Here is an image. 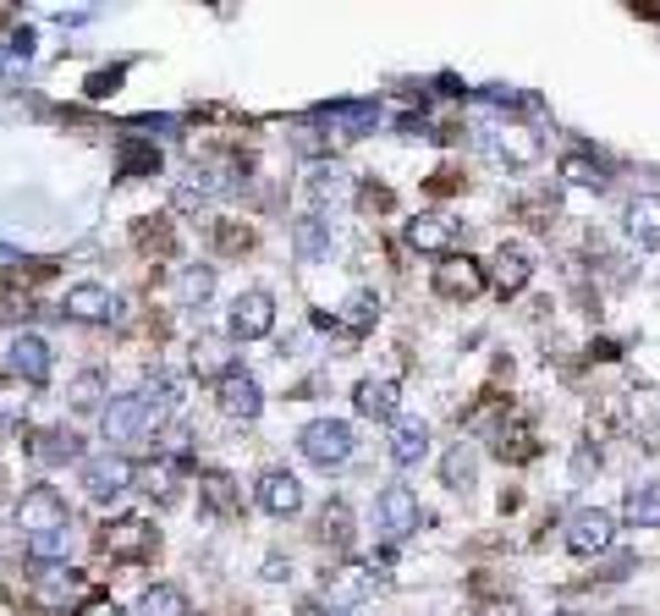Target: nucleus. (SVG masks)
Here are the masks:
<instances>
[{
  "instance_id": "obj_9",
  "label": "nucleus",
  "mask_w": 660,
  "mask_h": 616,
  "mask_svg": "<svg viewBox=\"0 0 660 616\" xmlns=\"http://www.w3.org/2000/svg\"><path fill=\"white\" fill-rule=\"evenodd\" d=\"M413 528H419V495H413L408 484L380 490V534H385V540H402V534H413Z\"/></svg>"
},
{
  "instance_id": "obj_14",
  "label": "nucleus",
  "mask_w": 660,
  "mask_h": 616,
  "mask_svg": "<svg viewBox=\"0 0 660 616\" xmlns=\"http://www.w3.org/2000/svg\"><path fill=\"white\" fill-rule=\"evenodd\" d=\"M259 501H265V512H270V517H292V512L303 506V484H298L292 473H281V468H276V473H265V479H259Z\"/></svg>"
},
{
  "instance_id": "obj_3",
  "label": "nucleus",
  "mask_w": 660,
  "mask_h": 616,
  "mask_svg": "<svg viewBox=\"0 0 660 616\" xmlns=\"http://www.w3.org/2000/svg\"><path fill=\"white\" fill-rule=\"evenodd\" d=\"M6 374L11 380H28V386H44L50 380V341L44 336H33V330H17L11 341H6Z\"/></svg>"
},
{
  "instance_id": "obj_8",
  "label": "nucleus",
  "mask_w": 660,
  "mask_h": 616,
  "mask_svg": "<svg viewBox=\"0 0 660 616\" xmlns=\"http://www.w3.org/2000/svg\"><path fill=\"white\" fill-rule=\"evenodd\" d=\"M215 408H220L226 419H237V424H243V419H259L265 391H259V380H254V374H237V369H231V374L220 380V391H215Z\"/></svg>"
},
{
  "instance_id": "obj_36",
  "label": "nucleus",
  "mask_w": 660,
  "mask_h": 616,
  "mask_svg": "<svg viewBox=\"0 0 660 616\" xmlns=\"http://www.w3.org/2000/svg\"><path fill=\"white\" fill-rule=\"evenodd\" d=\"M78 616H127V612H122L116 600H89V606H83Z\"/></svg>"
},
{
  "instance_id": "obj_27",
  "label": "nucleus",
  "mask_w": 660,
  "mask_h": 616,
  "mask_svg": "<svg viewBox=\"0 0 660 616\" xmlns=\"http://www.w3.org/2000/svg\"><path fill=\"white\" fill-rule=\"evenodd\" d=\"M474 468H479V462H474L468 446H452L446 462H441V473H446V484H452V490H474Z\"/></svg>"
},
{
  "instance_id": "obj_15",
  "label": "nucleus",
  "mask_w": 660,
  "mask_h": 616,
  "mask_svg": "<svg viewBox=\"0 0 660 616\" xmlns=\"http://www.w3.org/2000/svg\"><path fill=\"white\" fill-rule=\"evenodd\" d=\"M528 276H534V259L523 254V248H501L491 259V287L501 298H512V292H523L528 287Z\"/></svg>"
},
{
  "instance_id": "obj_4",
  "label": "nucleus",
  "mask_w": 660,
  "mask_h": 616,
  "mask_svg": "<svg viewBox=\"0 0 660 616\" xmlns=\"http://www.w3.org/2000/svg\"><path fill=\"white\" fill-rule=\"evenodd\" d=\"M611 540H617V517L611 512H600V506L573 512V523H567V551L573 556H600V551H611Z\"/></svg>"
},
{
  "instance_id": "obj_21",
  "label": "nucleus",
  "mask_w": 660,
  "mask_h": 616,
  "mask_svg": "<svg viewBox=\"0 0 660 616\" xmlns=\"http://www.w3.org/2000/svg\"><path fill=\"white\" fill-rule=\"evenodd\" d=\"M193 374L226 380V374H231V347H226V341H193Z\"/></svg>"
},
{
  "instance_id": "obj_22",
  "label": "nucleus",
  "mask_w": 660,
  "mask_h": 616,
  "mask_svg": "<svg viewBox=\"0 0 660 616\" xmlns=\"http://www.w3.org/2000/svg\"><path fill=\"white\" fill-rule=\"evenodd\" d=\"M182 612H187V595L176 584H149L138 595V616H182Z\"/></svg>"
},
{
  "instance_id": "obj_5",
  "label": "nucleus",
  "mask_w": 660,
  "mask_h": 616,
  "mask_svg": "<svg viewBox=\"0 0 660 616\" xmlns=\"http://www.w3.org/2000/svg\"><path fill=\"white\" fill-rule=\"evenodd\" d=\"M298 446H303V458L330 468V462H347L352 458V430L341 424V419H314L303 435H298Z\"/></svg>"
},
{
  "instance_id": "obj_33",
  "label": "nucleus",
  "mask_w": 660,
  "mask_h": 616,
  "mask_svg": "<svg viewBox=\"0 0 660 616\" xmlns=\"http://www.w3.org/2000/svg\"><path fill=\"white\" fill-rule=\"evenodd\" d=\"M100 402V374H78L72 380V408H94Z\"/></svg>"
},
{
  "instance_id": "obj_25",
  "label": "nucleus",
  "mask_w": 660,
  "mask_h": 616,
  "mask_svg": "<svg viewBox=\"0 0 660 616\" xmlns=\"http://www.w3.org/2000/svg\"><path fill=\"white\" fill-rule=\"evenodd\" d=\"M33 452H39L44 462H72L78 452H83V441H78L72 430H44V435L33 441Z\"/></svg>"
},
{
  "instance_id": "obj_7",
  "label": "nucleus",
  "mask_w": 660,
  "mask_h": 616,
  "mask_svg": "<svg viewBox=\"0 0 660 616\" xmlns=\"http://www.w3.org/2000/svg\"><path fill=\"white\" fill-rule=\"evenodd\" d=\"M133 462L122 458V452H105V458H89L83 462V490L94 495V501H111V495H122L127 484H133Z\"/></svg>"
},
{
  "instance_id": "obj_20",
  "label": "nucleus",
  "mask_w": 660,
  "mask_h": 616,
  "mask_svg": "<svg viewBox=\"0 0 660 616\" xmlns=\"http://www.w3.org/2000/svg\"><path fill=\"white\" fill-rule=\"evenodd\" d=\"M495 150L506 154L512 165H534V160H539V138H534L528 127H512V122H506V127H495Z\"/></svg>"
},
{
  "instance_id": "obj_26",
  "label": "nucleus",
  "mask_w": 660,
  "mask_h": 616,
  "mask_svg": "<svg viewBox=\"0 0 660 616\" xmlns=\"http://www.w3.org/2000/svg\"><path fill=\"white\" fill-rule=\"evenodd\" d=\"M209 292H215V270H209V265H187V270H182V304L204 308Z\"/></svg>"
},
{
  "instance_id": "obj_34",
  "label": "nucleus",
  "mask_w": 660,
  "mask_h": 616,
  "mask_svg": "<svg viewBox=\"0 0 660 616\" xmlns=\"http://www.w3.org/2000/svg\"><path fill=\"white\" fill-rule=\"evenodd\" d=\"M116 83H122V66H111V72H94V78H89V100H105V94H116Z\"/></svg>"
},
{
  "instance_id": "obj_31",
  "label": "nucleus",
  "mask_w": 660,
  "mask_h": 616,
  "mask_svg": "<svg viewBox=\"0 0 660 616\" xmlns=\"http://www.w3.org/2000/svg\"><path fill=\"white\" fill-rule=\"evenodd\" d=\"M326 540H330V545H347V540H352V517H347V506H341V501H330V506H326Z\"/></svg>"
},
{
  "instance_id": "obj_24",
  "label": "nucleus",
  "mask_w": 660,
  "mask_h": 616,
  "mask_svg": "<svg viewBox=\"0 0 660 616\" xmlns=\"http://www.w3.org/2000/svg\"><path fill=\"white\" fill-rule=\"evenodd\" d=\"M628 523L660 528V484H639V490H628Z\"/></svg>"
},
{
  "instance_id": "obj_13",
  "label": "nucleus",
  "mask_w": 660,
  "mask_h": 616,
  "mask_svg": "<svg viewBox=\"0 0 660 616\" xmlns=\"http://www.w3.org/2000/svg\"><path fill=\"white\" fill-rule=\"evenodd\" d=\"M198 495H204V506H209L220 523L243 517V490H237L231 473H198Z\"/></svg>"
},
{
  "instance_id": "obj_38",
  "label": "nucleus",
  "mask_w": 660,
  "mask_h": 616,
  "mask_svg": "<svg viewBox=\"0 0 660 616\" xmlns=\"http://www.w3.org/2000/svg\"><path fill=\"white\" fill-rule=\"evenodd\" d=\"M479 616H523V612H517V606H485Z\"/></svg>"
},
{
  "instance_id": "obj_37",
  "label": "nucleus",
  "mask_w": 660,
  "mask_h": 616,
  "mask_svg": "<svg viewBox=\"0 0 660 616\" xmlns=\"http://www.w3.org/2000/svg\"><path fill=\"white\" fill-rule=\"evenodd\" d=\"M287 573H292L287 556H270V562H265V578H287Z\"/></svg>"
},
{
  "instance_id": "obj_16",
  "label": "nucleus",
  "mask_w": 660,
  "mask_h": 616,
  "mask_svg": "<svg viewBox=\"0 0 660 616\" xmlns=\"http://www.w3.org/2000/svg\"><path fill=\"white\" fill-rule=\"evenodd\" d=\"M408 243L419 254H452L457 248V226L452 220H435V215H419V220H408Z\"/></svg>"
},
{
  "instance_id": "obj_2",
  "label": "nucleus",
  "mask_w": 660,
  "mask_h": 616,
  "mask_svg": "<svg viewBox=\"0 0 660 616\" xmlns=\"http://www.w3.org/2000/svg\"><path fill=\"white\" fill-rule=\"evenodd\" d=\"M17 523H22L28 540H39V534H66V501H61L50 484H33V490L17 501Z\"/></svg>"
},
{
  "instance_id": "obj_30",
  "label": "nucleus",
  "mask_w": 660,
  "mask_h": 616,
  "mask_svg": "<svg viewBox=\"0 0 660 616\" xmlns=\"http://www.w3.org/2000/svg\"><path fill=\"white\" fill-rule=\"evenodd\" d=\"M122 165H127V176H149V171H161V150H144V144H122Z\"/></svg>"
},
{
  "instance_id": "obj_39",
  "label": "nucleus",
  "mask_w": 660,
  "mask_h": 616,
  "mask_svg": "<svg viewBox=\"0 0 660 616\" xmlns=\"http://www.w3.org/2000/svg\"><path fill=\"white\" fill-rule=\"evenodd\" d=\"M298 616H326V606H303ZM336 616H347V612H336Z\"/></svg>"
},
{
  "instance_id": "obj_40",
  "label": "nucleus",
  "mask_w": 660,
  "mask_h": 616,
  "mask_svg": "<svg viewBox=\"0 0 660 616\" xmlns=\"http://www.w3.org/2000/svg\"><path fill=\"white\" fill-rule=\"evenodd\" d=\"M556 616H573V612H556Z\"/></svg>"
},
{
  "instance_id": "obj_6",
  "label": "nucleus",
  "mask_w": 660,
  "mask_h": 616,
  "mask_svg": "<svg viewBox=\"0 0 660 616\" xmlns=\"http://www.w3.org/2000/svg\"><path fill=\"white\" fill-rule=\"evenodd\" d=\"M270 325H276V298L270 292H243L226 314V330L237 341H259V336H270Z\"/></svg>"
},
{
  "instance_id": "obj_23",
  "label": "nucleus",
  "mask_w": 660,
  "mask_h": 616,
  "mask_svg": "<svg viewBox=\"0 0 660 616\" xmlns=\"http://www.w3.org/2000/svg\"><path fill=\"white\" fill-rule=\"evenodd\" d=\"M292 243H298V254H303V259H326V248H330V226L320 220V215H303V220L292 226Z\"/></svg>"
},
{
  "instance_id": "obj_1",
  "label": "nucleus",
  "mask_w": 660,
  "mask_h": 616,
  "mask_svg": "<svg viewBox=\"0 0 660 616\" xmlns=\"http://www.w3.org/2000/svg\"><path fill=\"white\" fill-rule=\"evenodd\" d=\"M100 430H105L111 446H127V441H149V435L161 430V419H155V408L133 391V397H116V402L100 413Z\"/></svg>"
},
{
  "instance_id": "obj_35",
  "label": "nucleus",
  "mask_w": 660,
  "mask_h": 616,
  "mask_svg": "<svg viewBox=\"0 0 660 616\" xmlns=\"http://www.w3.org/2000/svg\"><path fill=\"white\" fill-rule=\"evenodd\" d=\"M374 319V298H352V308H347V330H363Z\"/></svg>"
},
{
  "instance_id": "obj_29",
  "label": "nucleus",
  "mask_w": 660,
  "mask_h": 616,
  "mask_svg": "<svg viewBox=\"0 0 660 616\" xmlns=\"http://www.w3.org/2000/svg\"><path fill=\"white\" fill-rule=\"evenodd\" d=\"M66 589H72V573H66V567H50V573L39 578V589H33V595H39L44 606H61V600H66Z\"/></svg>"
},
{
  "instance_id": "obj_32",
  "label": "nucleus",
  "mask_w": 660,
  "mask_h": 616,
  "mask_svg": "<svg viewBox=\"0 0 660 616\" xmlns=\"http://www.w3.org/2000/svg\"><path fill=\"white\" fill-rule=\"evenodd\" d=\"M28 556H33V562H61V556H66V534H39V540H28Z\"/></svg>"
},
{
  "instance_id": "obj_10",
  "label": "nucleus",
  "mask_w": 660,
  "mask_h": 616,
  "mask_svg": "<svg viewBox=\"0 0 660 616\" xmlns=\"http://www.w3.org/2000/svg\"><path fill=\"white\" fill-rule=\"evenodd\" d=\"M66 319H78V325H111V319H116L111 287H94V281L72 287V292H66Z\"/></svg>"
},
{
  "instance_id": "obj_17",
  "label": "nucleus",
  "mask_w": 660,
  "mask_h": 616,
  "mask_svg": "<svg viewBox=\"0 0 660 616\" xmlns=\"http://www.w3.org/2000/svg\"><path fill=\"white\" fill-rule=\"evenodd\" d=\"M352 402H358L363 419H391V413L402 408V391H396L391 380H363V386L352 391Z\"/></svg>"
},
{
  "instance_id": "obj_19",
  "label": "nucleus",
  "mask_w": 660,
  "mask_h": 616,
  "mask_svg": "<svg viewBox=\"0 0 660 616\" xmlns=\"http://www.w3.org/2000/svg\"><path fill=\"white\" fill-rule=\"evenodd\" d=\"M391 458L402 462V468H419V462L430 458V430L424 424H396L391 430Z\"/></svg>"
},
{
  "instance_id": "obj_28",
  "label": "nucleus",
  "mask_w": 660,
  "mask_h": 616,
  "mask_svg": "<svg viewBox=\"0 0 660 616\" xmlns=\"http://www.w3.org/2000/svg\"><path fill=\"white\" fill-rule=\"evenodd\" d=\"M561 171H567V182H578V187H606V171H600L595 160H584V154H567Z\"/></svg>"
},
{
  "instance_id": "obj_18",
  "label": "nucleus",
  "mask_w": 660,
  "mask_h": 616,
  "mask_svg": "<svg viewBox=\"0 0 660 616\" xmlns=\"http://www.w3.org/2000/svg\"><path fill=\"white\" fill-rule=\"evenodd\" d=\"M628 232H633L639 243L660 248V193H639V198L628 204Z\"/></svg>"
},
{
  "instance_id": "obj_12",
  "label": "nucleus",
  "mask_w": 660,
  "mask_h": 616,
  "mask_svg": "<svg viewBox=\"0 0 660 616\" xmlns=\"http://www.w3.org/2000/svg\"><path fill=\"white\" fill-rule=\"evenodd\" d=\"M479 287H485V270L474 259H441L435 265V292L441 298H479Z\"/></svg>"
},
{
  "instance_id": "obj_11",
  "label": "nucleus",
  "mask_w": 660,
  "mask_h": 616,
  "mask_svg": "<svg viewBox=\"0 0 660 616\" xmlns=\"http://www.w3.org/2000/svg\"><path fill=\"white\" fill-rule=\"evenodd\" d=\"M100 545H105L111 556H149V551H155V523L122 517V523H111V528L100 534Z\"/></svg>"
}]
</instances>
